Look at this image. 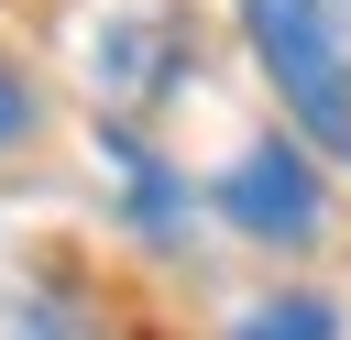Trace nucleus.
<instances>
[{"mask_svg": "<svg viewBox=\"0 0 351 340\" xmlns=\"http://www.w3.org/2000/svg\"><path fill=\"white\" fill-rule=\"evenodd\" d=\"M219 208H230L252 241H307V230H318V175H307V154L252 143V154L219 175Z\"/></svg>", "mask_w": 351, "mask_h": 340, "instance_id": "obj_2", "label": "nucleus"}, {"mask_svg": "<svg viewBox=\"0 0 351 340\" xmlns=\"http://www.w3.org/2000/svg\"><path fill=\"white\" fill-rule=\"evenodd\" d=\"M241 33L285 88L296 132L351 165V0H241Z\"/></svg>", "mask_w": 351, "mask_h": 340, "instance_id": "obj_1", "label": "nucleus"}, {"mask_svg": "<svg viewBox=\"0 0 351 340\" xmlns=\"http://www.w3.org/2000/svg\"><path fill=\"white\" fill-rule=\"evenodd\" d=\"M230 340H340V307H329V296H274V307H252Z\"/></svg>", "mask_w": 351, "mask_h": 340, "instance_id": "obj_3", "label": "nucleus"}, {"mask_svg": "<svg viewBox=\"0 0 351 340\" xmlns=\"http://www.w3.org/2000/svg\"><path fill=\"white\" fill-rule=\"evenodd\" d=\"M22 121H33V99H22V77H11V66H0V143H11V132H22Z\"/></svg>", "mask_w": 351, "mask_h": 340, "instance_id": "obj_4", "label": "nucleus"}]
</instances>
